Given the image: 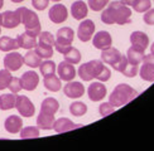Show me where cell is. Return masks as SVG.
Segmentation results:
<instances>
[{
    "label": "cell",
    "instance_id": "1",
    "mask_svg": "<svg viewBox=\"0 0 154 151\" xmlns=\"http://www.w3.org/2000/svg\"><path fill=\"white\" fill-rule=\"evenodd\" d=\"M101 22L107 25H125L131 23V9L121 1H112L102 11Z\"/></svg>",
    "mask_w": 154,
    "mask_h": 151
},
{
    "label": "cell",
    "instance_id": "2",
    "mask_svg": "<svg viewBox=\"0 0 154 151\" xmlns=\"http://www.w3.org/2000/svg\"><path fill=\"white\" fill-rule=\"evenodd\" d=\"M79 77L85 81L90 82L94 78L99 79L100 82H106L110 79L111 72L106 66H104V62L100 59H94L87 63H83L79 68Z\"/></svg>",
    "mask_w": 154,
    "mask_h": 151
},
{
    "label": "cell",
    "instance_id": "3",
    "mask_svg": "<svg viewBox=\"0 0 154 151\" xmlns=\"http://www.w3.org/2000/svg\"><path fill=\"white\" fill-rule=\"evenodd\" d=\"M138 91L126 83H120L112 90L111 94L109 96V102L114 107H121L125 106L133 101L135 97H138Z\"/></svg>",
    "mask_w": 154,
    "mask_h": 151
},
{
    "label": "cell",
    "instance_id": "4",
    "mask_svg": "<svg viewBox=\"0 0 154 151\" xmlns=\"http://www.w3.org/2000/svg\"><path fill=\"white\" fill-rule=\"evenodd\" d=\"M101 61L106 63V64L111 66L112 69H115L116 72H120V73H123L125 71L128 63H129L128 58L120 53L119 49L112 48V47L101 50Z\"/></svg>",
    "mask_w": 154,
    "mask_h": 151
},
{
    "label": "cell",
    "instance_id": "5",
    "mask_svg": "<svg viewBox=\"0 0 154 151\" xmlns=\"http://www.w3.org/2000/svg\"><path fill=\"white\" fill-rule=\"evenodd\" d=\"M18 10L20 13V23L24 25L25 33L37 38L41 34V22L38 15L25 6H20Z\"/></svg>",
    "mask_w": 154,
    "mask_h": 151
},
{
    "label": "cell",
    "instance_id": "6",
    "mask_svg": "<svg viewBox=\"0 0 154 151\" xmlns=\"http://www.w3.org/2000/svg\"><path fill=\"white\" fill-rule=\"evenodd\" d=\"M15 108L23 117H32L35 113V107L33 102L27 96H17L15 101Z\"/></svg>",
    "mask_w": 154,
    "mask_h": 151
},
{
    "label": "cell",
    "instance_id": "7",
    "mask_svg": "<svg viewBox=\"0 0 154 151\" xmlns=\"http://www.w3.org/2000/svg\"><path fill=\"white\" fill-rule=\"evenodd\" d=\"M143 66L140 68V78L146 82H154V55L145 54L142 61Z\"/></svg>",
    "mask_w": 154,
    "mask_h": 151
},
{
    "label": "cell",
    "instance_id": "8",
    "mask_svg": "<svg viewBox=\"0 0 154 151\" xmlns=\"http://www.w3.org/2000/svg\"><path fill=\"white\" fill-rule=\"evenodd\" d=\"M24 64V57L18 53V52H9L4 57V67L9 69L10 72H15L18 69H20L22 66Z\"/></svg>",
    "mask_w": 154,
    "mask_h": 151
},
{
    "label": "cell",
    "instance_id": "9",
    "mask_svg": "<svg viewBox=\"0 0 154 151\" xmlns=\"http://www.w3.org/2000/svg\"><path fill=\"white\" fill-rule=\"evenodd\" d=\"M95 33V23L90 19H85L82 20L79 25V29H77V35H79V39L81 42H88L91 40V38Z\"/></svg>",
    "mask_w": 154,
    "mask_h": 151
},
{
    "label": "cell",
    "instance_id": "10",
    "mask_svg": "<svg viewBox=\"0 0 154 151\" xmlns=\"http://www.w3.org/2000/svg\"><path fill=\"white\" fill-rule=\"evenodd\" d=\"M87 93H88V98L92 102H99V101L104 99L106 97V86H104L102 82H92L91 84L87 88Z\"/></svg>",
    "mask_w": 154,
    "mask_h": 151
},
{
    "label": "cell",
    "instance_id": "11",
    "mask_svg": "<svg viewBox=\"0 0 154 151\" xmlns=\"http://www.w3.org/2000/svg\"><path fill=\"white\" fill-rule=\"evenodd\" d=\"M48 16H49V19L54 24H61V23L67 20V16H68L67 8H66L65 5H62V4L52 5V8L49 9Z\"/></svg>",
    "mask_w": 154,
    "mask_h": 151
},
{
    "label": "cell",
    "instance_id": "12",
    "mask_svg": "<svg viewBox=\"0 0 154 151\" xmlns=\"http://www.w3.org/2000/svg\"><path fill=\"white\" fill-rule=\"evenodd\" d=\"M92 44L95 48H97L100 50L107 49L112 46V38L110 35V33L106 30H101L99 33H96L92 38Z\"/></svg>",
    "mask_w": 154,
    "mask_h": 151
},
{
    "label": "cell",
    "instance_id": "13",
    "mask_svg": "<svg viewBox=\"0 0 154 151\" xmlns=\"http://www.w3.org/2000/svg\"><path fill=\"white\" fill-rule=\"evenodd\" d=\"M3 19H2V25L6 29H13L17 28L19 24H20V13L19 10H6L2 14Z\"/></svg>",
    "mask_w": 154,
    "mask_h": 151
},
{
    "label": "cell",
    "instance_id": "14",
    "mask_svg": "<svg viewBox=\"0 0 154 151\" xmlns=\"http://www.w3.org/2000/svg\"><path fill=\"white\" fill-rule=\"evenodd\" d=\"M73 38H75L73 29L68 27H63L57 31L54 46H71L73 42Z\"/></svg>",
    "mask_w": 154,
    "mask_h": 151
},
{
    "label": "cell",
    "instance_id": "15",
    "mask_svg": "<svg viewBox=\"0 0 154 151\" xmlns=\"http://www.w3.org/2000/svg\"><path fill=\"white\" fill-rule=\"evenodd\" d=\"M63 93H65V96H67L68 98H80L83 96V93H85V86H83L81 82L69 81L68 83L63 87Z\"/></svg>",
    "mask_w": 154,
    "mask_h": 151
},
{
    "label": "cell",
    "instance_id": "16",
    "mask_svg": "<svg viewBox=\"0 0 154 151\" xmlns=\"http://www.w3.org/2000/svg\"><path fill=\"white\" fill-rule=\"evenodd\" d=\"M57 73H58V77L65 81V82H69L76 77V69L73 67L72 63H68L66 61L61 62L57 68Z\"/></svg>",
    "mask_w": 154,
    "mask_h": 151
},
{
    "label": "cell",
    "instance_id": "17",
    "mask_svg": "<svg viewBox=\"0 0 154 151\" xmlns=\"http://www.w3.org/2000/svg\"><path fill=\"white\" fill-rule=\"evenodd\" d=\"M20 83H22V88L25 91H34L38 83H39V76L33 71H28L25 72L22 78H20Z\"/></svg>",
    "mask_w": 154,
    "mask_h": 151
},
{
    "label": "cell",
    "instance_id": "18",
    "mask_svg": "<svg viewBox=\"0 0 154 151\" xmlns=\"http://www.w3.org/2000/svg\"><path fill=\"white\" fill-rule=\"evenodd\" d=\"M130 43H131V47L145 52V49L149 46V37L145 33H143V31H139V30L133 31L130 34Z\"/></svg>",
    "mask_w": 154,
    "mask_h": 151
},
{
    "label": "cell",
    "instance_id": "19",
    "mask_svg": "<svg viewBox=\"0 0 154 151\" xmlns=\"http://www.w3.org/2000/svg\"><path fill=\"white\" fill-rule=\"evenodd\" d=\"M83 125L81 123H73L69 118H66V117H61L58 120L54 121V125H53V130L57 132V134H62V132H67V131H71V130H75V129H79V127H82Z\"/></svg>",
    "mask_w": 154,
    "mask_h": 151
},
{
    "label": "cell",
    "instance_id": "20",
    "mask_svg": "<svg viewBox=\"0 0 154 151\" xmlns=\"http://www.w3.org/2000/svg\"><path fill=\"white\" fill-rule=\"evenodd\" d=\"M4 127L5 130L9 132V134H18L20 132V130L23 129V121L20 116L17 115H11L5 120L4 122Z\"/></svg>",
    "mask_w": 154,
    "mask_h": 151
},
{
    "label": "cell",
    "instance_id": "21",
    "mask_svg": "<svg viewBox=\"0 0 154 151\" xmlns=\"http://www.w3.org/2000/svg\"><path fill=\"white\" fill-rule=\"evenodd\" d=\"M87 11H88L87 5L83 1H81V0L75 1L72 4V6H71V14H72V16L76 19V20H82L83 18H86Z\"/></svg>",
    "mask_w": 154,
    "mask_h": 151
},
{
    "label": "cell",
    "instance_id": "22",
    "mask_svg": "<svg viewBox=\"0 0 154 151\" xmlns=\"http://www.w3.org/2000/svg\"><path fill=\"white\" fill-rule=\"evenodd\" d=\"M54 115H48V113L39 112V116L37 117V126L42 130H52L54 125Z\"/></svg>",
    "mask_w": 154,
    "mask_h": 151
},
{
    "label": "cell",
    "instance_id": "23",
    "mask_svg": "<svg viewBox=\"0 0 154 151\" xmlns=\"http://www.w3.org/2000/svg\"><path fill=\"white\" fill-rule=\"evenodd\" d=\"M60 108V103L58 101L53 97H47L42 101L41 105V112L43 113H48V115H54Z\"/></svg>",
    "mask_w": 154,
    "mask_h": 151
},
{
    "label": "cell",
    "instance_id": "24",
    "mask_svg": "<svg viewBox=\"0 0 154 151\" xmlns=\"http://www.w3.org/2000/svg\"><path fill=\"white\" fill-rule=\"evenodd\" d=\"M17 40H18V44H19V48H23V49H34L37 47V39L35 37H32L27 33H23V34H19L17 37Z\"/></svg>",
    "mask_w": 154,
    "mask_h": 151
},
{
    "label": "cell",
    "instance_id": "25",
    "mask_svg": "<svg viewBox=\"0 0 154 151\" xmlns=\"http://www.w3.org/2000/svg\"><path fill=\"white\" fill-rule=\"evenodd\" d=\"M43 84L44 87L47 88L48 91L51 92H58L61 90V78L57 77L56 74H49V76H46L43 79Z\"/></svg>",
    "mask_w": 154,
    "mask_h": 151
},
{
    "label": "cell",
    "instance_id": "26",
    "mask_svg": "<svg viewBox=\"0 0 154 151\" xmlns=\"http://www.w3.org/2000/svg\"><path fill=\"white\" fill-rule=\"evenodd\" d=\"M42 63V58L37 54L34 49H29L27 53L24 54V64L30 68H37L39 67Z\"/></svg>",
    "mask_w": 154,
    "mask_h": 151
},
{
    "label": "cell",
    "instance_id": "27",
    "mask_svg": "<svg viewBox=\"0 0 154 151\" xmlns=\"http://www.w3.org/2000/svg\"><path fill=\"white\" fill-rule=\"evenodd\" d=\"M15 101H17V94L15 93H5L0 96V108L3 111H8L15 107Z\"/></svg>",
    "mask_w": 154,
    "mask_h": 151
},
{
    "label": "cell",
    "instance_id": "28",
    "mask_svg": "<svg viewBox=\"0 0 154 151\" xmlns=\"http://www.w3.org/2000/svg\"><path fill=\"white\" fill-rule=\"evenodd\" d=\"M144 55H145L144 50L137 49L134 47H130L126 52V58H128V61H129V63H131V64H137V66H139L140 63H142Z\"/></svg>",
    "mask_w": 154,
    "mask_h": 151
},
{
    "label": "cell",
    "instance_id": "29",
    "mask_svg": "<svg viewBox=\"0 0 154 151\" xmlns=\"http://www.w3.org/2000/svg\"><path fill=\"white\" fill-rule=\"evenodd\" d=\"M19 48L17 39H13L10 37H2L0 38V50L2 52H13Z\"/></svg>",
    "mask_w": 154,
    "mask_h": 151
},
{
    "label": "cell",
    "instance_id": "30",
    "mask_svg": "<svg viewBox=\"0 0 154 151\" xmlns=\"http://www.w3.org/2000/svg\"><path fill=\"white\" fill-rule=\"evenodd\" d=\"M39 40H38V46L41 47H47V48H53L56 44V38L49 33V31H41Z\"/></svg>",
    "mask_w": 154,
    "mask_h": 151
},
{
    "label": "cell",
    "instance_id": "31",
    "mask_svg": "<svg viewBox=\"0 0 154 151\" xmlns=\"http://www.w3.org/2000/svg\"><path fill=\"white\" fill-rule=\"evenodd\" d=\"M65 57V61L68 62V63H72V64H79L80 61H81V53L80 50L75 48V47H71V49L68 50L67 53L63 54Z\"/></svg>",
    "mask_w": 154,
    "mask_h": 151
},
{
    "label": "cell",
    "instance_id": "32",
    "mask_svg": "<svg viewBox=\"0 0 154 151\" xmlns=\"http://www.w3.org/2000/svg\"><path fill=\"white\" fill-rule=\"evenodd\" d=\"M131 6L137 13H145L150 9L152 1L150 0H134L131 3Z\"/></svg>",
    "mask_w": 154,
    "mask_h": 151
},
{
    "label": "cell",
    "instance_id": "33",
    "mask_svg": "<svg viewBox=\"0 0 154 151\" xmlns=\"http://www.w3.org/2000/svg\"><path fill=\"white\" fill-rule=\"evenodd\" d=\"M69 112L76 117H81L87 112V106L83 102H73L69 106Z\"/></svg>",
    "mask_w": 154,
    "mask_h": 151
},
{
    "label": "cell",
    "instance_id": "34",
    "mask_svg": "<svg viewBox=\"0 0 154 151\" xmlns=\"http://www.w3.org/2000/svg\"><path fill=\"white\" fill-rule=\"evenodd\" d=\"M39 136V129L29 126V127H24L20 130V138L25 140V138H37Z\"/></svg>",
    "mask_w": 154,
    "mask_h": 151
},
{
    "label": "cell",
    "instance_id": "35",
    "mask_svg": "<svg viewBox=\"0 0 154 151\" xmlns=\"http://www.w3.org/2000/svg\"><path fill=\"white\" fill-rule=\"evenodd\" d=\"M39 69H41V73L42 76H49V74H54L56 72V63L53 61H44L41 63L39 66Z\"/></svg>",
    "mask_w": 154,
    "mask_h": 151
},
{
    "label": "cell",
    "instance_id": "36",
    "mask_svg": "<svg viewBox=\"0 0 154 151\" xmlns=\"http://www.w3.org/2000/svg\"><path fill=\"white\" fill-rule=\"evenodd\" d=\"M11 73L9 69H2L0 71V91L5 90V88H8L10 81H11Z\"/></svg>",
    "mask_w": 154,
    "mask_h": 151
},
{
    "label": "cell",
    "instance_id": "37",
    "mask_svg": "<svg viewBox=\"0 0 154 151\" xmlns=\"http://www.w3.org/2000/svg\"><path fill=\"white\" fill-rule=\"evenodd\" d=\"M109 1H110V0H88L87 5L90 6V9L94 11H101L109 4Z\"/></svg>",
    "mask_w": 154,
    "mask_h": 151
},
{
    "label": "cell",
    "instance_id": "38",
    "mask_svg": "<svg viewBox=\"0 0 154 151\" xmlns=\"http://www.w3.org/2000/svg\"><path fill=\"white\" fill-rule=\"evenodd\" d=\"M34 50L37 52V54L44 59H49L53 55V48H47V47H41L37 44V47L34 48Z\"/></svg>",
    "mask_w": 154,
    "mask_h": 151
},
{
    "label": "cell",
    "instance_id": "39",
    "mask_svg": "<svg viewBox=\"0 0 154 151\" xmlns=\"http://www.w3.org/2000/svg\"><path fill=\"white\" fill-rule=\"evenodd\" d=\"M115 111V107L110 103V102H104V103H101L99 106V112H100V115L102 117H105V116H109L110 113H112Z\"/></svg>",
    "mask_w": 154,
    "mask_h": 151
},
{
    "label": "cell",
    "instance_id": "40",
    "mask_svg": "<svg viewBox=\"0 0 154 151\" xmlns=\"http://www.w3.org/2000/svg\"><path fill=\"white\" fill-rule=\"evenodd\" d=\"M8 88L10 90V92L13 93H18L19 91L22 90V83H20V78H18V77H13L11 81H10V83L8 86Z\"/></svg>",
    "mask_w": 154,
    "mask_h": 151
},
{
    "label": "cell",
    "instance_id": "41",
    "mask_svg": "<svg viewBox=\"0 0 154 151\" xmlns=\"http://www.w3.org/2000/svg\"><path fill=\"white\" fill-rule=\"evenodd\" d=\"M32 4H33L34 9L37 10H44L49 4V0H32Z\"/></svg>",
    "mask_w": 154,
    "mask_h": 151
},
{
    "label": "cell",
    "instance_id": "42",
    "mask_svg": "<svg viewBox=\"0 0 154 151\" xmlns=\"http://www.w3.org/2000/svg\"><path fill=\"white\" fill-rule=\"evenodd\" d=\"M143 20L148 25H154V9H149L148 11H145Z\"/></svg>",
    "mask_w": 154,
    "mask_h": 151
},
{
    "label": "cell",
    "instance_id": "43",
    "mask_svg": "<svg viewBox=\"0 0 154 151\" xmlns=\"http://www.w3.org/2000/svg\"><path fill=\"white\" fill-rule=\"evenodd\" d=\"M121 3H124L125 5H131V3L134 1V0H120Z\"/></svg>",
    "mask_w": 154,
    "mask_h": 151
},
{
    "label": "cell",
    "instance_id": "44",
    "mask_svg": "<svg viewBox=\"0 0 154 151\" xmlns=\"http://www.w3.org/2000/svg\"><path fill=\"white\" fill-rule=\"evenodd\" d=\"M150 53L154 55V43L152 44V46H150Z\"/></svg>",
    "mask_w": 154,
    "mask_h": 151
},
{
    "label": "cell",
    "instance_id": "45",
    "mask_svg": "<svg viewBox=\"0 0 154 151\" xmlns=\"http://www.w3.org/2000/svg\"><path fill=\"white\" fill-rule=\"evenodd\" d=\"M10 1H13V3H22V1H24V0H10Z\"/></svg>",
    "mask_w": 154,
    "mask_h": 151
},
{
    "label": "cell",
    "instance_id": "46",
    "mask_svg": "<svg viewBox=\"0 0 154 151\" xmlns=\"http://www.w3.org/2000/svg\"><path fill=\"white\" fill-rule=\"evenodd\" d=\"M2 19H3V16L0 14V33H2Z\"/></svg>",
    "mask_w": 154,
    "mask_h": 151
},
{
    "label": "cell",
    "instance_id": "47",
    "mask_svg": "<svg viewBox=\"0 0 154 151\" xmlns=\"http://www.w3.org/2000/svg\"><path fill=\"white\" fill-rule=\"evenodd\" d=\"M4 6V0H0V9Z\"/></svg>",
    "mask_w": 154,
    "mask_h": 151
},
{
    "label": "cell",
    "instance_id": "48",
    "mask_svg": "<svg viewBox=\"0 0 154 151\" xmlns=\"http://www.w3.org/2000/svg\"><path fill=\"white\" fill-rule=\"evenodd\" d=\"M52 1H54V3H58V1H61V0H52Z\"/></svg>",
    "mask_w": 154,
    "mask_h": 151
}]
</instances>
